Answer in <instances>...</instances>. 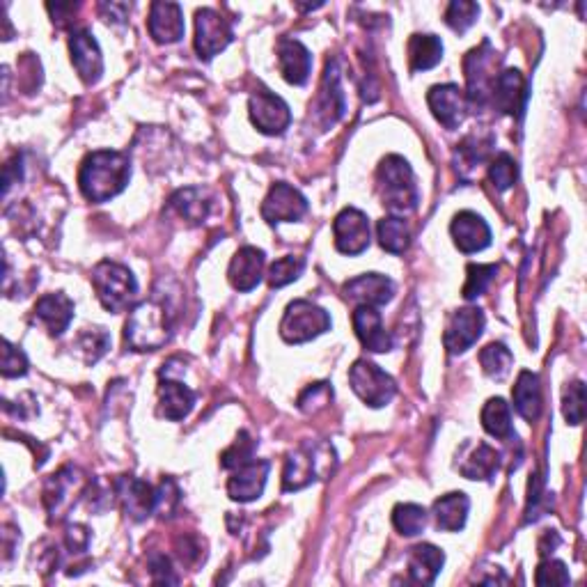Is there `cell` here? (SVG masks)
Here are the masks:
<instances>
[{
    "mask_svg": "<svg viewBox=\"0 0 587 587\" xmlns=\"http://www.w3.org/2000/svg\"><path fill=\"white\" fill-rule=\"evenodd\" d=\"M482 427L489 436L503 438V441H512V411L510 404L503 397H491L482 409Z\"/></svg>",
    "mask_w": 587,
    "mask_h": 587,
    "instance_id": "obj_35",
    "label": "cell"
},
{
    "mask_svg": "<svg viewBox=\"0 0 587 587\" xmlns=\"http://www.w3.org/2000/svg\"><path fill=\"white\" fill-rule=\"evenodd\" d=\"M331 331V315L312 301H292L287 305L283 322H280V338L287 344H303Z\"/></svg>",
    "mask_w": 587,
    "mask_h": 587,
    "instance_id": "obj_6",
    "label": "cell"
},
{
    "mask_svg": "<svg viewBox=\"0 0 587 587\" xmlns=\"http://www.w3.org/2000/svg\"><path fill=\"white\" fill-rule=\"evenodd\" d=\"M35 317L42 322L46 328H49L51 335H62L72 324L74 319V303L69 301L67 294L56 292V294H46L35 303Z\"/></svg>",
    "mask_w": 587,
    "mask_h": 587,
    "instance_id": "obj_27",
    "label": "cell"
},
{
    "mask_svg": "<svg viewBox=\"0 0 587 587\" xmlns=\"http://www.w3.org/2000/svg\"><path fill=\"white\" fill-rule=\"evenodd\" d=\"M172 319L168 305L159 299L138 303L124 324V340L133 351H156L170 340Z\"/></svg>",
    "mask_w": 587,
    "mask_h": 587,
    "instance_id": "obj_3",
    "label": "cell"
},
{
    "mask_svg": "<svg viewBox=\"0 0 587 587\" xmlns=\"http://www.w3.org/2000/svg\"><path fill=\"white\" fill-rule=\"evenodd\" d=\"M351 324H354L360 344L372 354H386L393 349V335L386 331L379 310L372 305H358L351 315Z\"/></svg>",
    "mask_w": 587,
    "mask_h": 587,
    "instance_id": "obj_18",
    "label": "cell"
},
{
    "mask_svg": "<svg viewBox=\"0 0 587 587\" xmlns=\"http://www.w3.org/2000/svg\"><path fill=\"white\" fill-rule=\"evenodd\" d=\"M333 237L335 248L342 255H360L370 248V221L363 211L356 207L342 209L333 221Z\"/></svg>",
    "mask_w": 587,
    "mask_h": 587,
    "instance_id": "obj_10",
    "label": "cell"
},
{
    "mask_svg": "<svg viewBox=\"0 0 587 587\" xmlns=\"http://www.w3.org/2000/svg\"><path fill=\"white\" fill-rule=\"evenodd\" d=\"M526 97V78H523L519 69H505V72L498 74L491 90V101L500 113L521 115L523 106H526Z\"/></svg>",
    "mask_w": 587,
    "mask_h": 587,
    "instance_id": "obj_24",
    "label": "cell"
},
{
    "mask_svg": "<svg viewBox=\"0 0 587 587\" xmlns=\"http://www.w3.org/2000/svg\"><path fill=\"white\" fill-rule=\"evenodd\" d=\"M477 14H480V5L477 3H471V0H452L448 10H445V23L455 33H466L477 21Z\"/></svg>",
    "mask_w": 587,
    "mask_h": 587,
    "instance_id": "obj_42",
    "label": "cell"
},
{
    "mask_svg": "<svg viewBox=\"0 0 587 587\" xmlns=\"http://www.w3.org/2000/svg\"><path fill=\"white\" fill-rule=\"evenodd\" d=\"M514 409L523 420L537 422L542 416V383L535 372L523 370L516 379V386L512 390Z\"/></svg>",
    "mask_w": 587,
    "mask_h": 587,
    "instance_id": "obj_28",
    "label": "cell"
},
{
    "mask_svg": "<svg viewBox=\"0 0 587 587\" xmlns=\"http://www.w3.org/2000/svg\"><path fill=\"white\" fill-rule=\"evenodd\" d=\"M99 10H101V14H104L106 21L124 23V21H127V14L131 10V5H127V3H101Z\"/></svg>",
    "mask_w": 587,
    "mask_h": 587,
    "instance_id": "obj_53",
    "label": "cell"
},
{
    "mask_svg": "<svg viewBox=\"0 0 587 587\" xmlns=\"http://www.w3.org/2000/svg\"><path fill=\"white\" fill-rule=\"evenodd\" d=\"M232 37V26L223 14L211 10V7L198 10L195 14V51L202 60H211L228 49Z\"/></svg>",
    "mask_w": 587,
    "mask_h": 587,
    "instance_id": "obj_9",
    "label": "cell"
},
{
    "mask_svg": "<svg viewBox=\"0 0 587 587\" xmlns=\"http://www.w3.org/2000/svg\"><path fill=\"white\" fill-rule=\"evenodd\" d=\"M489 147H491L489 140H487V143H484L482 138H475V136L466 138L464 143L459 145V150H457V163H459V168L461 170H464V168H475L477 163L487 161Z\"/></svg>",
    "mask_w": 587,
    "mask_h": 587,
    "instance_id": "obj_48",
    "label": "cell"
},
{
    "mask_svg": "<svg viewBox=\"0 0 587 587\" xmlns=\"http://www.w3.org/2000/svg\"><path fill=\"white\" fill-rule=\"evenodd\" d=\"M377 186L383 207L390 211V216H406L418 207V186L409 161L399 154H388L379 163Z\"/></svg>",
    "mask_w": 587,
    "mask_h": 587,
    "instance_id": "obj_2",
    "label": "cell"
},
{
    "mask_svg": "<svg viewBox=\"0 0 587 587\" xmlns=\"http://www.w3.org/2000/svg\"><path fill=\"white\" fill-rule=\"evenodd\" d=\"M335 450L328 443H305L285 459L283 489L301 491L315 480H326L335 471Z\"/></svg>",
    "mask_w": 587,
    "mask_h": 587,
    "instance_id": "obj_4",
    "label": "cell"
},
{
    "mask_svg": "<svg viewBox=\"0 0 587 587\" xmlns=\"http://www.w3.org/2000/svg\"><path fill=\"white\" fill-rule=\"evenodd\" d=\"M195 406V393L179 381H161L159 383V411L163 418L172 422L184 420Z\"/></svg>",
    "mask_w": 587,
    "mask_h": 587,
    "instance_id": "obj_29",
    "label": "cell"
},
{
    "mask_svg": "<svg viewBox=\"0 0 587 587\" xmlns=\"http://www.w3.org/2000/svg\"><path fill=\"white\" fill-rule=\"evenodd\" d=\"M253 452H255V441L248 436V432H239L237 441H234L232 448H228L221 455V466L228 468V471H237L239 466L248 464L253 461Z\"/></svg>",
    "mask_w": 587,
    "mask_h": 587,
    "instance_id": "obj_44",
    "label": "cell"
},
{
    "mask_svg": "<svg viewBox=\"0 0 587 587\" xmlns=\"http://www.w3.org/2000/svg\"><path fill=\"white\" fill-rule=\"evenodd\" d=\"M83 491V477L78 468H62L56 475L49 477L44 487V505L49 510L51 521L65 519V514L76 505V493Z\"/></svg>",
    "mask_w": 587,
    "mask_h": 587,
    "instance_id": "obj_11",
    "label": "cell"
},
{
    "mask_svg": "<svg viewBox=\"0 0 587 587\" xmlns=\"http://www.w3.org/2000/svg\"><path fill=\"white\" fill-rule=\"evenodd\" d=\"M117 503L131 521H145L156 512V489L138 477H117L113 482Z\"/></svg>",
    "mask_w": 587,
    "mask_h": 587,
    "instance_id": "obj_14",
    "label": "cell"
},
{
    "mask_svg": "<svg viewBox=\"0 0 587 587\" xmlns=\"http://www.w3.org/2000/svg\"><path fill=\"white\" fill-rule=\"evenodd\" d=\"M443 60V42L436 35H413L409 39L411 72H427Z\"/></svg>",
    "mask_w": 587,
    "mask_h": 587,
    "instance_id": "obj_34",
    "label": "cell"
},
{
    "mask_svg": "<svg viewBox=\"0 0 587 587\" xmlns=\"http://www.w3.org/2000/svg\"><path fill=\"white\" fill-rule=\"evenodd\" d=\"M480 365L487 377L503 381L514 365L512 351L503 342H491L480 351Z\"/></svg>",
    "mask_w": 587,
    "mask_h": 587,
    "instance_id": "obj_37",
    "label": "cell"
},
{
    "mask_svg": "<svg viewBox=\"0 0 587 587\" xmlns=\"http://www.w3.org/2000/svg\"><path fill=\"white\" fill-rule=\"evenodd\" d=\"M535 583L539 587H565L571 583V576H569V569L565 562L560 560H544L542 565L537 567V574H535Z\"/></svg>",
    "mask_w": 587,
    "mask_h": 587,
    "instance_id": "obj_47",
    "label": "cell"
},
{
    "mask_svg": "<svg viewBox=\"0 0 587 587\" xmlns=\"http://www.w3.org/2000/svg\"><path fill=\"white\" fill-rule=\"evenodd\" d=\"M271 464L264 459H253L239 466L228 482V496L237 503H253L264 493L266 480H269Z\"/></svg>",
    "mask_w": 587,
    "mask_h": 587,
    "instance_id": "obj_19",
    "label": "cell"
},
{
    "mask_svg": "<svg viewBox=\"0 0 587 587\" xmlns=\"http://www.w3.org/2000/svg\"><path fill=\"white\" fill-rule=\"evenodd\" d=\"M88 542H90V532L85 526H69L65 532V544L67 549L72 553H83L88 549Z\"/></svg>",
    "mask_w": 587,
    "mask_h": 587,
    "instance_id": "obj_52",
    "label": "cell"
},
{
    "mask_svg": "<svg viewBox=\"0 0 587 587\" xmlns=\"http://www.w3.org/2000/svg\"><path fill=\"white\" fill-rule=\"evenodd\" d=\"M108 347H111V338H108L104 328H88V331L81 333V338L76 342L78 354L83 356L88 365H95L97 360L106 354Z\"/></svg>",
    "mask_w": 587,
    "mask_h": 587,
    "instance_id": "obj_39",
    "label": "cell"
},
{
    "mask_svg": "<svg viewBox=\"0 0 587 587\" xmlns=\"http://www.w3.org/2000/svg\"><path fill=\"white\" fill-rule=\"evenodd\" d=\"M3 367V377L5 379H14V377H23V374L28 372V358L26 354H23L21 349L14 347V344H10L7 340H3V363H0Z\"/></svg>",
    "mask_w": 587,
    "mask_h": 587,
    "instance_id": "obj_49",
    "label": "cell"
},
{
    "mask_svg": "<svg viewBox=\"0 0 587 587\" xmlns=\"http://www.w3.org/2000/svg\"><path fill=\"white\" fill-rule=\"evenodd\" d=\"M147 30L154 42L159 44H175L184 37V14L177 3H156L150 5V19H147Z\"/></svg>",
    "mask_w": 587,
    "mask_h": 587,
    "instance_id": "obj_25",
    "label": "cell"
},
{
    "mask_svg": "<svg viewBox=\"0 0 587 587\" xmlns=\"http://www.w3.org/2000/svg\"><path fill=\"white\" fill-rule=\"evenodd\" d=\"M498 62L489 42H482L477 49L468 53L464 60V72H466V83H468V92L466 99L468 104L473 106H487L491 101V90L493 83L498 78Z\"/></svg>",
    "mask_w": 587,
    "mask_h": 587,
    "instance_id": "obj_7",
    "label": "cell"
},
{
    "mask_svg": "<svg viewBox=\"0 0 587 587\" xmlns=\"http://www.w3.org/2000/svg\"><path fill=\"white\" fill-rule=\"evenodd\" d=\"M333 402V388L328 383H312L299 397V409L303 413H319Z\"/></svg>",
    "mask_w": 587,
    "mask_h": 587,
    "instance_id": "obj_46",
    "label": "cell"
},
{
    "mask_svg": "<svg viewBox=\"0 0 587 587\" xmlns=\"http://www.w3.org/2000/svg\"><path fill=\"white\" fill-rule=\"evenodd\" d=\"M278 67L280 74L287 83L305 85L312 72V56L310 51L299 42V39L283 37L278 42Z\"/></svg>",
    "mask_w": 587,
    "mask_h": 587,
    "instance_id": "obj_26",
    "label": "cell"
},
{
    "mask_svg": "<svg viewBox=\"0 0 587 587\" xmlns=\"http://www.w3.org/2000/svg\"><path fill=\"white\" fill-rule=\"evenodd\" d=\"M264 264V250L255 246H244L237 250V255L232 257L228 269L230 285L237 289V292H253V289L262 283Z\"/></svg>",
    "mask_w": 587,
    "mask_h": 587,
    "instance_id": "obj_23",
    "label": "cell"
},
{
    "mask_svg": "<svg viewBox=\"0 0 587 587\" xmlns=\"http://www.w3.org/2000/svg\"><path fill=\"white\" fill-rule=\"evenodd\" d=\"M303 269H305L303 257H294V255L280 257V260L273 262L269 269V285L273 289H280L289 283H294V280H299Z\"/></svg>",
    "mask_w": 587,
    "mask_h": 587,
    "instance_id": "obj_41",
    "label": "cell"
},
{
    "mask_svg": "<svg viewBox=\"0 0 587 587\" xmlns=\"http://www.w3.org/2000/svg\"><path fill=\"white\" fill-rule=\"evenodd\" d=\"M500 455L487 443L475 445L471 455L464 459V464L459 466V473L468 477V480H493V475L498 473Z\"/></svg>",
    "mask_w": 587,
    "mask_h": 587,
    "instance_id": "obj_32",
    "label": "cell"
},
{
    "mask_svg": "<svg viewBox=\"0 0 587 587\" xmlns=\"http://www.w3.org/2000/svg\"><path fill=\"white\" fill-rule=\"evenodd\" d=\"M305 211H308V200H305V195L285 182L273 184L269 195H266L262 202V216L264 221L271 225L301 221Z\"/></svg>",
    "mask_w": 587,
    "mask_h": 587,
    "instance_id": "obj_13",
    "label": "cell"
},
{
    "mask_svg": "<svg viewBox=\"0 0 587 587\" xmlns=\"http://www.w3.org/2000/svg\"><path fill=\"white\" fill-rule=\"evenodd\" d=\"M450 234L464 255L480 253L491 244V228L475 211H459L450 225Z\"/></svg>",
    "mask_w": 587,
    "mask_h": 587,
    "instance_id": "obj_20",
    "label": "cell"
},
{
    "mask_svg": "<svg viewBox=\"0 0 587 587\" xmlns=\"http://www.w3.org/2000/svg\"><path fill=\"white\" fill-rule=\"evenodd\" d=\"M69 51H72V62L78 76L88 85L97 83L101 74H104V58H101V49L95 35L85 28L72 30V35H69Z\"/></svg>",
    "mask_w": 587,
    "mask_h": 587,
    "instance_id": "obj_17",
    "label": "cell"
},
{
    "mask_svg": "<svg viewBox=\"0 0 587 587\" xmlns=\"http://www.w3.org/2000/svg\"><path fill=\"white\" fill-rule=\"evenodd\" d=\"M427 104L432 108V113L445 129H457L464 122L468 111V99L466 92L455 83H443L434 85L427 92Z\"/></svg>",
    "mask_w": 587,
    "mask_h": 587,
    "instance_id": "obj_16",
    "label": "cell"
},
{
    "mask_svg": "<svg viewBox=\"0 0 587 587\" xmlns=\"http://www.w3.org/2000/svg\"><path fill=\"white\" fill-rule=\"evenodd\" d=\"M92 285H95L99 303L113 315L129 310L138 296L136 276L117 262H99L92 271Z\"/></svg>",
    "mask_w": 587,
    "mask_h": 587,
    "instance_id": "obj_5",
    "label": "cell"
},
{
    "mask_svg": "<svg viewBox=\"0 0 587 587\" xmlns=\"http://www.w3.org/2000/svg\"><path fill=\"white\" fill-rule=\"evenodd\" d=\"M468 278L464 285V299L466 301H475L477 296H482L487 292V287L491 285L493 276L498 273V264H468Z\"/></svg>",
    "mask_w": 587,
    "mask_h": 587,
    "instance_id": "obj_40",
    "label": "cell"
},
{
    "mask_svg": "<svg viewBox=\"0 0 587 587\" xmlns=\"http://www.w3.org/2000/svg\"><path fill=\"white\" fill-rule=\"evenodd\" d=\"M179 503V491L172 480H163L161 487L156 489V512H161V516H170V512L175 510Z\"/></svg>",
    "mask_w": 587,
    "mask_h": 587,
    "instance_id": "obj_50",
    "label": "cell"
},
{
    "mask_svg": "<svg viewBox=\"0 0 587 587\" xmlns=\"http://www.w3.org/2000/svg\"><path fill=\"white\" fill-rule=\"evenodd\" d=\"M248 111L255 127L266 136H280L292 122V113H289L285 99H280L269 90H257L248 101Z\"/></svg>",
    "mask_w": 587,
    "mask_h": 587,
    "instance_id": "obj_12",
    "label": "cell"
},
{
    "mask_svg": "<svg viewBox=\"0 0 587 587\" xmlns=\"http://www.w3.org/2000/svg\"><path fill=\"white\" fill-rule=\"evenodd\" d=\"M131 179V161L127 154L97 150L88 154L78 170V186L90 202H108L127 189Z\"/></svg>",
    "mask_w": 587,
    "mask_h": 587,
    "instance_id": "obj_1",
    "label": "cell"
},
{
    "mask_svg": "<svg viewBox=\"0 0 587 587\" xmlns=\"http://www.w3.org/2000/svg\"><path fill=\"white\" fill-rule=\"evenodd\" d=\"M445 565V555L434 544H418L409 553V576L418 585H434Z\"/></svg>",
    "mask_w": 587,
    "mask_h": 587,
    "instance_id": "obj_30",
    "label": "cell"
},
{
    "mask_svg": "<svg viewBox=\"0 0 587 587\" xmlns=\"http://www.w3.org/2000/svg\"><path fill=\"white\" fill-rule=\"evenodd\" d=\"M562 413L569 425H581L585 418V386L583 381H571L562 399Z\"/></svg>",
    "mask_w": 587,
    "mask_h": 587,
    "instance_id": "obj_45",
    "label": "cell"
},
{
    "mask_svg": "<svg viewBox=\"0 0 587 587\" xmlns=\"http://www.w3.org/2000/svg\"><path fill=\"white\" fill-rule=\"evenodd\" d=\"M484 312L480 308H461L455 315L450 317L448 328L443 333V344L448 349V354L457 356L464 354L466 349H471L473 344L480 340V335L484 331Z\"/></svg>",
    "mask_w": 587,
    "mask_h": 587,
    "instance_id": "obj_15",
    "label": "cell"
},
{
    "mask_svg": "<svg viewBox=\"0 0 587 587\" xmlns=\"http://www.w3.org/2000/svg\"><path fill=\"white\" fill-rule=\"evenodd\" d=\"M393 523L399 530V535L416 537L425 530V523H427L425 507H420L416 503H399L393 510Z\"/></svg>",
    "mask_w": 587,
    "mask_h": 587,
    "instance_id": "obj_38",
    "label": "cell"
},
{
    "mask_svg": "<svg viewBox=\"0 0 587 587\" xmlns=\"http://www.w3.org/2000/svg\"><path fill=\"white\" fill-rule=\"evenodd\" d=\"M344 296L358 305H372V308H381L393 301L395 283L381 273H363V276L351 278L344 283Z\"/></svg>",
    "mask_w": 587,
    "mask_h": 587,
    "instance_id": "obj_21",
    "label": "cell"
},
{
    "mask_svg": "<svg viewBox=\"0 0 587 587\" xmlns=\"http://www.w3.org/2000/svg\"><path fill=\"white\" fill-rule=\"evenodd\" d=\"M344 108H347V104H344L338 62H328L324 78H322V88H319V95H317L315 115L317 120L322 122V127L328 129L344 115Z\"/></svg>",
    "mask_w": 587,
    "mask_h": 587,
    "instance_id": "obj_22",
    "label": "cell"
},
{
    "mask_svg": "<svg viewBox=\"0 0 587 587\" xmlns=\"http://www.w3.org/2000/svg\"><path fill=\"white\" fill-rule=\"evenodd\" d=\"M516 175H519V168H516V161L512 159L510 154L503 152L491 161L489 179H491V184L496 186V191H500V193L510 191L516 182Z\"/></svg>",
    "mask_w": 587,
    "mask_h": 587,
    "instance_id": "obj_43",
    "label": "cell"
},
{
    "mask_svg": "<svg viewBox=\"0 0 587 587\" xmlns=\"http://www.w3.org/2000/svg\"><path fill=\"white\" fill-rule=\"evenodd\" d=\"M377 237H379V246L386 250V253H393V255H402L404 250H409L411 246L409 225H406L404 218L399 216L381 218L377 225Z\"/></svg>",
    "mask_w": 587,
    "mask_h": 587,
    "instance_id": "obj_36",
    "label": "cell"
},
{
    "mask_svg": "<svg viewBox=\"0 0 587 587\" xmlns=\"http://www.w3.org/2000/svg\"><path fill=\"white\" fill-rule=\"evenodd\" d=\"M468 510H471V500H468L466 493L455 491V493H448V496H441L434 503V516H436L438 530L459 532L466 526Z\"/></svg>",
    "mask_w": 587,
    "mask_h": 587,
    "instance_id": "obj_31",
    "label": "cell"
},
{
    "mask_svg": "<svg viewBox=\"0 0 587 587\" xmlns=\"http://www.w3.org/2000/svg\"><path fill=\"white\" fill-rule=\"evenodd\" d=\"M170 207L184 218L186 223L200 225L211 211V200L202 189H182L170 198Z\"/></svg>",
    "mask_w": 587,
    "mask_h": 587,
    "instance_id": "obj_33",
    "label": "cell"
},
{
    "mask_svg": "<svg viewBox=\"0 0 587 587\" xmlns=\"http://www.w3.org/2000/svg\"><path fill=\"white\" fill-rule=\"evenodd\" d=\"M150 574L154 583H166V585H177L179 578L172 571L170 560L166 555H152L150 558Z\"/></svg>",
    "mask_w": 587,
    "mask_h": 587,
    "instance_id": "obj_51",
    "label": "cell"
},
{
    "mask_svg": "<svg viewBox=\"0 0 587 587\" xmlns=\"http://www.w3.org/2000/svg\"><path fill=\"white\" fill-rule=\"evenodd\" d=\"M349 383L354 393L372 409H381V406L390 404L397 393L395 379L383 372L379 365L365 358L356 360L354 367L349 370Z\"/></svg>",
    "mask_w": 587,
    "mask_h": 587,
    "instance_id": "obj_8",
    "label": "cell"
}]
</instances>
